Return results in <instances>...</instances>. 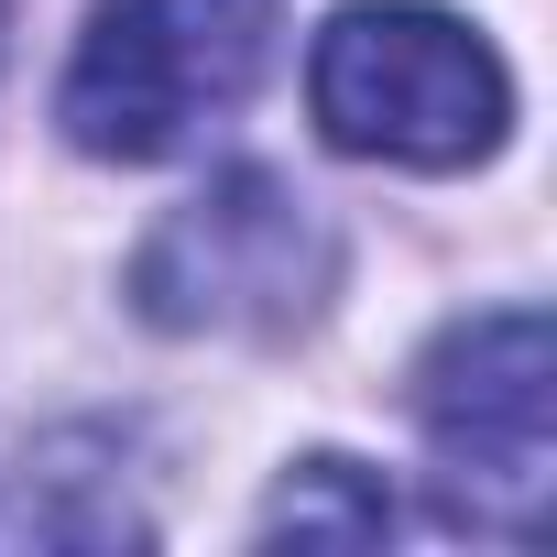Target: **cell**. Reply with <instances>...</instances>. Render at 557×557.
Listing matches in <instances>:
<instances>
[{
    "mask_svg": "<svg viewBox=\"0 0 557 557\" xmlns=\"http://www.w3.org/2000/svg\"><path fill=\"white\" fill-rule=\"evenodd\" d=\"M262 535H350V546H372V535H394V492L361 459H307L285 492H273Z\"/></svg>",
    "mask_w": 557,
    "mask_h": 557,
    "instance_id": "cell-5",
    "label": "cell"
},
{
    "mask_svg": "<svg viewBox=\"0 0 557 557\" xmlns=\"http://www.w3.org/2000/svg\"><path fill=\"white\" fill-rule=\"evenodd\" d=\"M262 55H273V0H99L55 121L99 164H153L186 153L219 110H240Z\"/></svg>",
    "mask_w": 557,
    "mask_h": 557,
    "instance_id": "cell-2",
    "label": "cell"
},
{
    "mask_svg": "<svg viewBox=\"0 0 557 557\" xmlns=\"http://www.w3.org/2000/svg\"><path fill=\"white\" fill-rule=\"evenodd\" d=\"M416 416H426L448 503L470 524H503V535L546 524V481H557V350H546L535 307L459 318L426 350V372H416Z\"/></svg>",
    "mask_w": 557,
    "mask_h": 557,
    "instance_id": "cell-3",
    "label": "cell"
},
{
    "mask_svg": "<svg viewBox=\"0 0 557 557\" xmlns=\"http://www.w3.org/2000/svg\"><path fill=\"white\" fill-rule=\"evenodd\" d=\"M307 110L339 153L448 175L513 132V77L470 23L426 0H350L307 55Z\"/></svg>",
    "mask_w": 557,
    "mask_h": 557,
    "instance_id": "cell-1",
    "label": "cell"
},
{
    "mask_svg": "<svg viewBox=\"0 0 557 557\" xmlns=\"http://www.w3.org/2000/svg\"><path fill=\"white\" fill-rule=\"evenodd\" d=\"M132 296L153 329H296L329 296V230L307 219L296 186H273L262 164H230L219 186H197L186 208H164V230L132 251Z\"/></svg>",
    "mask_w": 557,
    "mask_h": 557,
    "instance_id": "cell-4",
    "label": "cell"
}]
</instances>
